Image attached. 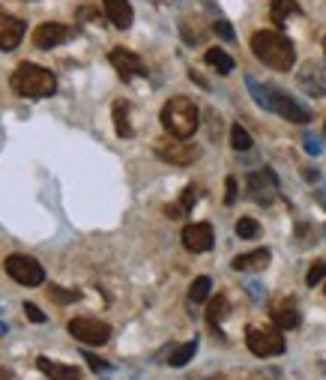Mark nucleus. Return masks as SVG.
I'll return each mask as SVG.
<instances>
[{
  "mask_svg": "<svg viewBox=\"0 0 326 380\" xmlns=\"http://www.w3.org/2000/svg\"><path fill=\"white\" fill-rule=\"evenodd\" d=\"M252 51H254V57L261 60L264 66L278 69V72L294 69V63H297L294 42H290L285 33H278V30H257L252 36Z\"/></svg>",
  "mask_w": 326,
  "mask_h": 380,
  "instance_id": "f257e3e1",
  "label": "nucleus"
},
{
  "mask_svg": "<svg viewBox=\"0 0 326 380\" xmlns=\"http://www.w3.org/2000/svg\"><path fill=\"white\" fill-rule=\"evenodd\" d=\"M201 114H198V105L192 102L189 96H174L168 99L165 108H162V126L171 138H179V141H189L198 132L201 126Z\"/></svg>",
  "mask_w": 326,
  "mask_h": 380,
  "instance_id": "f03ea898",
  "label": "nucleus"
},
{
  "mask_svg": "<svg viewBox=\"0 0 326 380\" xmlns=\"http://www.w3.org/2000/svg\"><path fill=\"white\" fill-rule=\"evenodd\" d=\"M13 90L27 99H45L57 90V78H54L51 69H45V66L21 63L13 72Z\"/></svg>",
  "mask_w": 326,
  "mask_h": 380,
  "instance_id": "7ed1b4c3",
  "label": "nucleus"
},
{
  "mask_svg": "<svg viewBox=\"0 0 326 380\" xmlns=\"http://www.w3.org/2000/svg\"><path fill=\"white\" fill-rule=\"evenodd\" d=\"M245 344H249V351L254 356H261V360L285 353L282 332L273 330V327H249V330H245Z\"/></svg>",
  "mask_w": 326,
  "mask_h": 380,
  "instance_id": "20e7f679",
  "label": "nucleus"
},
{
  "mask_svg": "<svg viewBox=\"0 0 326 380\" xmlns=\"http://www.w3.org/2000/svg\"><path fill=\"white\" fill-rule=\"evenodd\" d=\"M4 266H6V273L13 276L18 285H25V287H36V285L45 282L42 264L36 258H27V255H9Z\"/></svg>",
  "mask_w": 326,
  "mask_h": 380,
  "instance_id": "39448f33",
  "label": "nucleus"
},
{
  "mask_svg": "<svg viewBox=\"0 0 326 380\" xmlns=\"http://www.w3.org/2000/svg\"><path fill=\"white\" fill-rule=\"evenodd\" d=\"M66 330H69L72 339H78L81 344H96V348H102L111 339V327L99 318H72Z\"/></svg>",
  "mask_w": 326,
  "mask_h": 380,
  "instance_id": "423d86ee",
  "label": "nucleus"
},
{
  "mask_svg": "<svg viewBox=\"0 0 326 380\" xmlns=\"http://www.w3.org/2000/svg\"><path fill=\"white\" fill-rule=\"evenodd\" d=\"M156 156L171 162V165H192V162H198L201 150L186 141H179V138H171V141L165 138V141H156Z\"/></svg>",
  "mask_w": 326,
  "mask_h": 380,
  "instance_id": "0eeeda50",
  "label": "nucleus"
},
{
  "mask_svg": "<svg viewBox=\"0 0 326 380\" xmlns=\"http://www.w3.org/2000/svg\"><path fill=\"white\" fill-rule=\"evenodd\" d=\"M245 189H249V195L257 204H269L278 192V177L269 171V168H261V171H252L245 177Z\"/></svg>",
  "mask_w": 326,
  "mask_h": 380,
  "instance_id": "6e6552de",
  "label": "nucleus"
},
{
  "mask_svg": "<svg viewBox=\"0 0 326 380\" xmlns=\"http://www.w3.org/2000/svg\"><path fill=\"white\" fill-rule=\"evenodd\" d=\"M269 111L282 114V117L290 120V123H311V111L302 108L297 99H290L287 93L276 90V87H269Z\"/></svg>",
  "mask_w": 326,
  "mask_h": 380,
  "instance_id": "1a4fd4ad",
  "label": "nucleus"
},
{
  "mask_svg": "<svg viewBox=\"0 0 326 380\" xmlns=\"http://www.w3.org/2000/svg\"><path fill=\"white\" fill-rule=\"evenodd\" d=\"M75 36L72 27L60 25V21H45L33 30V46L36 48H54V46H63V42H69Z\"/></svg>",
  "mask_w": 326,
  "mask_h": 380,
  "instance_id": "9d476101",
  "label": "nucleus"
},
{
  "mask_svg": "<svg viewBox=\"0 0 326 380\" xmlns=\"http://www.w3.org/2000/svg\"><path fill=\"white\" fill-rule=\"evenodd\" d=\"M108 60H111V66H114V69L120 72L123 81H129V78H138V75H147V66H144V60H141L135 51H129V48H111Z\"/></svg>",
  "mask_w": 326,
  "mask_h": 380,
  "instance_id": "9b49d317",
  "label": "nucleus"
},
{
  "mask_svg": "<svg viewBox=\"0 0 326 380\" xmlns=\"http://www.w3.org/2000/svg\"><path fill=\"white\" fill-rule=\"evenodd\" d=\"M297 78H299V87L308 96H326V63H320V60L302 63Z\"/></svg>",
  "mask_w": 326,
  "mask_h": 380,
  "instance_id": "f8f14e48",
  "label": "nucleus"
},
{
  "mask_svg": "<svg viewBox=\"0 0 326 380\" xmlns=\"http://www.w3.org/2000/svg\"><path fill=\"white\" fill-rule=\"evenodd\" d=\"M212 243H216V237H212V228L207 225V222H198V225H186L183 228V245L189 252H210Z\"/></svg>",
  "mask_w": 326,
  "mask_h": 380,
  "instance_id": "ddd939ff",
  "label": "nucleus"
},
{
  "mask_svg": "<svg viewBox=\"0 0 326 380\" xmlns=\"http://www.w3.org/2000/svg\"><path fill=\"white\" fill-rule=\"evenodd\" d=\"M25 39V25L18 18L0 13V51H15Z\"/></svg>",
  "mask_w": 326,
  "mask_h": 380,
  "instance_id": "4468645a",
  "label": "nucleus"
},
{
  "mask_svg": "<svg viewBox=\"0 0 326 380\" xmlns=\"http://www.w3.org/2000/svg\"><path fill=\"white\" fill-rule=\"evenodd\" d=\"M102 9H105L108 21H111V25H114L117 30H129V27H132L135 13H132V4H129V0H102Z\"/></svg>",
  "mask_w": 326,
  "mask_h": 380,
  "instance_id": "2eb2a0df",
  "label": "nucleus"
},
{
  "mask_svg": "<svg viewBox=\"0 0 326 380\" xmlns=\"http://www.w3.org/2000/svg\"><path fill=\"white\" fill-rule=\"evenodd\" d=\"M36 368H39L45 377H51V380H84V374L78 372L75 365H66V362H57V360H48V356H39V360H36Z\"/></svg>",
  "mask_w": 326,
  "mask_h": 380,
  "instance_id": "dca6fc26",
  "label": "nucleus"
},
{
  "mask_svg": "<svg viewBox=\"0 0 326 380\" xmlns=\"http://www.w3.org/2000/svg\"><path fill=\"white\" fill-rule=\"evenodd\" d=\"M299 308L294 299H282V303H276L273 306V323L278 330H297L299 327Z\"/></svg>",
  "mask_w": 326,
  "mask_h": 380,
  "instance_id": "f3484780",
  "label": "nucleus"
},
{
  "mask_svg": "<svg viewBox=\"0 0 326 380\" xmlns=\"http://www.w3.org/2000/svg\"><path fill=\"white\" fill-rule=\"evenodd\" d=\"M269 258H273V255H269V249H254V252H245V255H237V258H233V270L237 273H249V270H264V266L269 264Z\"/></svg>",
  "mask_w": 326,
  "mask_h": 380,
  "instance_id": "a211bd4d",
  "label": "nucleus"
},
{
  "mask_svg": "<svg viewBox=\"0 0 326 380\" xmlns=\"http://www.w3.org/2000/svg\"><path fill=\"white\" fill-rule=\"evenodd\" d=\"M195 198H198V189L195 186H186V192H183V198H179V204L165 207V213L171 216V219H186L189 213H192V207H195Z\"/></svg>",
  "mask_w": 326,
  "mask_h": 380,
  "instance_id": "6ab92c4d",
  "label": "nucleus"
},
{
  "mask_svg": "<svg viewBox=\"0 0 326 380\" xmlns=\"http://www.w3.org/2000/svg\"><path fill=\"white\" fill-rule=\"evenodd\" d=\"M114 129L120 138H132V123H129V102L117 99L114 102Z\"/></svg>",
  "mask_w": 326,
  "mask_h": 380,
  "instance_id": "aec40b11",
  "label": "nucleus"
},
{
  "mask_svg": "<svg viewBox=\"0 0 326 380\" xmlns=\"http://www.w3.org/2000/svg\"><path fill=\"white\" fill-rule=\"evenodd\" d=\"M228 308H231V306H228V299H224L222 294L212 297L210 303H207V320H210V327L216 330V332H219V323L228 318Z\"/></svg>",
  "mask_w": 326,
  "mask_h": 380,
  "instance_id": "412c9836",
  "label": "nucleus"
},
{
  "mask_svg": "<svg viewBox=\"0 0 326 380\" xmlns=\"http://www.w3.org/2000/svg\"><path fill=\"white\" fill-rule=\"evenodd\" d=\"M204 60L212 66V69H219L222 75L233 72V57H231L228 51H222V48H210V51L204 54Z\"/></svg>",
  "mask_w": 326,
  "mask_h": 380,
  "instance_id": "4be33fe9",
  "label": "nucleus"
},
{
  "mask_svg": "<svg viewBox=\"0 0 326 380\" xmlns=\"http://www.w3.org/2000/svg\"><path fill=\"white\" fill-rule=\"evenodd\" d=\"M198 351V341H186V344H179V348L171 351V356H168V365L171 368H183L186 362H192V356Z\"/></svg>",
  "mask_w": 326,
  "mask_h": 380,
  "instance_id": "5701e85b",
  "label": "nucleus"
},
{
  "mask_svg": "<svg viewBox=\"0 0 326 380\" xmlns=\"http://www.w3.org/2000/svg\"><path fill=\"white\" fill-rule=\"evenodd\" d=\"M294 13H299V6L294 4V0H273V6H269V15H273V25L276 27H282L285 18L294 15Z\"/></svg>",
  "mask_w": 326,
  "mask_h": 380,
  "instance_id": "b1692460",
  "label": "nucleus"
},
{
  "mask_svg": "<svg viewBox=\"0 0 326 380\" xmlns=\"http://www.w3.org/2000/svg\"><path fill=\"white\" fill-rule=\"evenodd\" d=\"M210 287H212L210 276H198L192 287H189V299H192V303H204V299H210Z\"/></svg>",
  "mask_w": 326,
  "mask_h": 380,
  "instance_id": "393cba45",
  "label": "nucleus"
},
{
  "mask_svg": "<svg viewBox=\"0 0 326 380\" xmlns=\"http://www.w3.org/2000/svg\"><path fill=\"white\" fill-rule=\"evenodd\" d=\"M231 147L237 150V153H245V150H252V135L245 132L240 123H233L231 126Z\"/></svg>",
  "mask_w": 326,
  "mask_h": 380,
  "instance_id": "a878e982",
  "label": "nucleus"
},
{
  "mask_svg": "<svg viewBox=\"0 0 326 380\" xmlns=\"http://www.w3.org/2000/svg\"><path fill=\"white\" fill-rule=\"evenodd\" d=\"M48 294H51L54 303H60V306H69V303H78V299H81V290H66L60 285H51Z\"/></svg>",
  "mask_w": 326,
  "mask_h": 380,
  "instance_id": "bb28decb",
  "label": "nucleus"
},
{
  "mask_svg": "<svg viewBox=\"0 0 326 380\" xmlns=\"http://www.w3.org/2000/svg\"><path fill=\"white\" fill-rule=\"evenodd\" d=\"M245 87H249V93L254 96V102L261 105V108H266V111H269V87L257 84L254 78H245Z\"/></svg>",
  "mask_w": 326,
  "mask_h": 380,
  "instance_id": "cd10ccee",
  "label": "nucleus"
},
{
  "mask_svg": "<svg viewBox=\"0 0 326 380\" xmlns=\"http://www.w3.org/2000/svg\"><path fill=\"white\" fill-rule=\"evenodd\" d=\"M237 237H243V240H254V237H261V225H257L254 219L243 216V219L237 222Z\"/></svg>",
  "mask_w": 326,
  "mask_h": 380,
  "instance_id": "c85d7f7f",
  "label": "nucleus"
},
{
  "mask_svg": "<svg viewBox=\"0 0 326 380\" xmlns=\"http://www.w3.org/2000/svg\"><path fill=\"white\" fill-rule=\"evenodd\" d=\"M326 278V261H314L311 266H308V276H306V285L308 287H314V285H320Z\"/></svg>",
  "mask_w": 326,
  "mask_h": 380,
  "instance_id": "c756f323",
  "label": "nucleus"
},
{
  "mask_svg": "<svg viewBox=\"0 0 326 380\" xmlns=\"http://www.w3.org/2000/svg\"><path fill=\"white\" fill-rule=\"evenodd\" d=\"M302 144H306V150H308L311 156H320V153H323V138H320V135H314V132H306Z\"/></svg>",
  "mask_w": 326,
  "mask_h": 380,
  "instance_id": "7c9ffc66",
  "label": "nucleus"
},
{
  "mask_svg": "<svg viewBox=\"0 0 326 380\" xmlns=\"http://www.w3.org/2000/svg\"><path fill=\"white\" fill-rule=\"evenodd\" d=\"M237 180H233V177H228V183H224V204H237Z\"/></svg>",
  "mask_w": 326,
  "mask_h": 380,
  "instance_id": "2f4dec72",
  "label": "nucleus"
},
{
  "mask_svg": "<svg viewBox=\"0 0 326 380\" xmlns=\"http://www.w3.org/2000/svg\"><path fill=\"white\" fill-rule=\"evenodd\" d=\"M212 30H216V36H222L224 42H233V27L228 25V21H216Z\"/></svg>",
  "mask_w": 326,
  "mask_h": 380,
  "instance_id": "473e14b6",
  "label": "nucleus"
},
{
  "mask_svg": "<svg viewBox=\"0 0 326 380\" xmlns=\"http://www.w3.org/2000/svg\"><path fill=\"white\" fill-rule=\"evenodd\" d=\"M25 315H27L33 323H45V315L39 311V306H33V303H25Z\"/></svg>",
  "mask_w": 326,
  "mask_h": 380,
  "instance_id": "72a5a7b5",
  "label": "nucleus"
},
{
  "mask_svg": "<svg viewBox=\"0 0 326 380\" xmlns=\"http://www.w3.org/2000/svg\"><path fill=\"white\" fill-rule=\"evenodd\" d=\"M84 360H87V365L93 368V372H105V368H111L105 360H99V356H93V353H84Z\"/></svg>",
  "mask_w": 326,
  "mask_h": 380,
  "instance_id": "f704fd0d",
  "label": "nucleus"
},
{
  "mask_svg": "<svg viewBox=\"0 0 326 380\" xmlns=\"http://www.w3.org/2000/svg\"><path fill=\"white\" fill-rule=\"evenodd\" d=\"M245 290H249V294H252L254 299H264V287H261V285H249Z\"/></svg>",
  "mask_w": 326,
  "mask_h": 380,
  "instance_id": "c9c22d12",
  "label": "nucleus"
},
{
  "mask_svg": "<svg viewBox=\"0 0 326 380\" xmlns=\"http://www.w3.org/2000/svg\"><path fill=\"white\" fill-rule=\"evenodd\" d=\"M0 380H18L13 368H0Z\"/></svg>",
  "mask_w": 326,
  "mask_h": 380,
  "instance_id": "e433bc0d",
  "label": "nucleus"
},
{
  "mask_svg": "<svg viewBox=\"0 0 326 380\" xmlns=\"http://www.w3.org/2000/svg\"><path fill=\"white\" fill-rule=\"evenodd\" d=\"M306 180H318V171H314V168H306Z\"/></svg>",
  "mask_w": 326,
  "mask_h": 380,
  "instance_id": "4c0bfd02",
  "label": "nucleus"
},
{
  "mask_svg": "<svg viewBox=\"0 0 326 380\" xmlns=\"http://www.w3.org/2000/svg\"><path fill=\"white\" fill-rule=\"evenodd\" d=\"M6 332V323H0V335H4Z\"/></svg>",
  "mask_w": 326,
  "mask_h": 380,
  "instance_id": "58836bf2",
  "label": "nucleus"
},
{
  "mask_svg": "<svg viewBox=\"0 0 326 380\" xmlns=\"http://www.w3.org/2000/svg\"><path fill=\"white\" fill-rule=\"evenodd\" d=\"M323 54H326V36H323Z\"/></svg>",
  "mask_w": 326,
  "mask_h": 380,
  "instance_id": "ea45409f",
  "label": "nucleus"
}]
</instances>
